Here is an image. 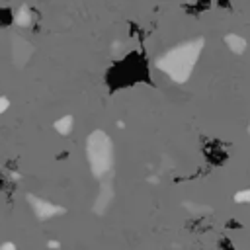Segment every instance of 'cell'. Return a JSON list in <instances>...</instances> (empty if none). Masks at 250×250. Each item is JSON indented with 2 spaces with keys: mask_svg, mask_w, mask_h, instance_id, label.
Listing matches in <instances>:
<instances>
[{
  "mask_svg": "<svg viewBox=\"0 0 250 250\" xmlns=\"http://www.w3.org/2000/svg\"><path fill=\"white\" fill-rule=\"evenodd\" d=\"M225 43H227V47H229L234 55H242V53L246 51V39L240 37V35H236V33H229V35L225 37Z\"/></svg>",
  "mask_w": 250,
  "mask_h": 250,
  "instance_id": "5",
  "label": "cell"
},
{
  "mask_svg": "<svg viewBox=\"0 0 250 250\" xmlns=\"http://www.w3.org/2000/svg\"><path fill=\"white\" fill-rule=\"evenodd\" d=\"M248 133H250V125H248Z\"/></svg>",
  "mask_w": 250,
  "mask_h": 250,
  "instance_id": "13",
  "label": "cell"
},
{
  "mask_svg": "<svg viewBox=\"0 0 250 250\" xmlns=\"http://www.w3.org/2000/svg\"><path fill=\"white\" fill-rule=\"evenodd\" d=\"M86 158L90 170L96 178H105V174L113 168V143L105 131H94L86 139Z\"/></svg>",
  "mask_w": 250,
  "mask_h": 250,
  "instance_id": "2",
  "label": "cell"
},
{
  "mask_svg": "<svg viewBox=\"0 0 250 250\" xmlns=\"http://www.w3.org/2000/svg\"><path fill=\"white\" fill-rule=\"evenodd\" d=\"M14 20H16L18 25L29 27V25L33 23V12L29 10V6H20L18 12H16V16H14Z\"/></svg>",
  "mask_w": 250,
  "mask_h": 250,
  "instance_id": "6",
  "label": "cell"
},
{
  "mask_svg": "<svg viewBox=\"0 0 250 250\" xmlns=\"http://www.w3.org/2000/svg\"><path fill=\"white\" fill-rule=\"evenodd\" d=\"M203 45H205V41L201 37H195V39L184 41V43L168 49L156 61L158 70H162L172 82H178V84L188 82L193 72V66L199 61Z\"/></svg>",
  "mask_w": 250,
  "mask_h": 250,
  "instance_id": "1",
  "label": "cell"
},
{
  "mask_svg": "<svg viewBox=\"0 0 250 250\" xmlns=\"http://www.w3.org/2000/svg\"><path fill=\"white\" fill-rule=\"evenodd\" d=\"M8 107H10V102H8V98L2 96V98H0V113H4Z\"/></svg>",
  "mask_w": 250,
  "mask_h": 250,
  "instance_id": "10",
  "label": "cell"
},
{
  "mask_svg": "<svg viewBox=\"0 0 250 250\" xmlns=\"http://www.w3.org/2000/svg\"><path fill=\"white\" fill-rule=\"evenodd\" d=\"M49 248H59V242H55V240H51V242H49Z\"/></svg>",
  "mask_w": 250,
  "mask_h": 250,
  "instance_id": "12",
  "label": "cell"
},
{
  "mask_svg": "<svg viewBox=\"0 0 250 250\" xmlns=\"http://www.w3.org/2000/svg\"><path fill=\"white\" fill-rule=\"evenodd\" d=\"M234 201H236V203H250V188L238 191V193L234 195Z\"/></svg>",
  "mask_w": 250,
  "mask_h": 250,
  "instance_id": "9",
  "label": "cell"
},
{
  "mask_svg": "<svg viewBox=\"0 0 250 250\" xmlns=\"http://www.w3.org/2000/svg\"><path fill=\"white\" fill-rule=\"evenodd\" d=\"M18 41H16V45H14V59L20 62V59L23 57V61H27L29 59V55H31V47L23 41V39H20V37H16Z\"/></svg>",
  "mask_w": 250,
  "mask_h": 250,
  "instance_id": "7",
  "label": "cell"
},
{
  "mask_svg": "<svg viewBox=\"0 0 250 250\" xmlns=\"http://www.w3.org/2000/svg\"><path fill=\"white\" fill-rule=\"evenodd\" d=\"M27 201H29L35 217L41 219V221H47V219H53V217L64 213V209L61 205H55V203H51V201H47L43 197H37V195H29Z\"/></svg>",
  "mask_w": 250,
  "mask_h": 250,
  "instance_id": "3",
  "label": "cell"
},
{
  "mask_svg": "<svg viewBox=\"0 0 250 250\" xmlns=\"http://www.w3.org/2000/svg\"><path fill=\"white\" fill-rule=\"evenodd\" d=\"M0 250H16V244L14 242H4V244H0Z\"/></svg>",
  "mask_w": 250,
  "mask_h": 250,
  "instance_id": "11",
  "label": "cell"
},
{
  "mask_svg": "<svg viewBox=\"0 0 250 250\" xmlns=\"http://www.w3.org/2000/svg\"><path fill=\"white\" fill-rule=\"evenodd\" d=\"M72 125H74V119H72L70 115H64V117H61V119L55 121V129H57L61 135H68V133L72 131Z\"/></svg>",
  "mask_w": 250,
  "mask_h": 250,
  "instance_id": "8",
  "label": "cell"
},
{
  "mask_svg": "<svg viewBox=\"0 0 250 250\" xmlns=\"http://www.w3.org/2000/svg\"><path fill=\"white\" fill-rule=\"evenodd\" d=\"M111 201H113V188H111L109 182H105V184H102V189H100V193L96 197V203H94L96 213H105V209L109 207Z\"/></svg>",
  "mask_w": 250,
  "mask_h": 250,
  "instance_id": "4",
  "label": "cell"
}]
</instances>
